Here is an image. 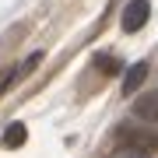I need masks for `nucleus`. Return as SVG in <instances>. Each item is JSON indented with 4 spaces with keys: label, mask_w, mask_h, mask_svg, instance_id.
Returning a JSON list of instances; mask_svg holds the SVG:
<instances>
[{
    "label": "nucleus",
    "mask_w": 158,
    "mask_h": 158,
    "mask_svg": "<svg viewBox=\"0 0 158 158\" xmlns=\"http://www.w3.org/2000/svg\"><path fill=\"white\" fill-rule=\"evenodd\" d=\"M144 77H148V63H134L127 74H123V95H130V91H137L144 85Z\"/></svg>",
    "instance_id": "nucleus-4"
},
{
    "label": "nucleus",
    "mask_w": 158,
    "mask_h": 158,
    "mask_svg": "<svg viewBox=\"0 0 158 158\" xmlns=\"http://www.w3.org/2000/svg\"><path fill=\"white\" fill-rule=\"evenodd\" d=\"M134 113L141 119H151V123H158V91H151V95H141L134 102Z\"/></svg>",
    "instance_id": "nucleus-3"
},
{
    "label": "nucleus",
    "mask_w": 158,
    "mask_h": 158,
    "mask_svg": "<svg viewBox=\"0 0 158 158\" xmlns=\"http://www.w3.org/2000/svg\"><path fill=\"white\" fill-rule=\"evenodd\" d=\"M123 144L144 148V151H158V130H123Z\"/></svg>",
    "instance_id": "nucleus-2"
},
{
    "label": "nucleus",
    "mask_w": 158,
    "mask_h": 158,
    "mask_svg": "<svg viewBox=\"0 0 158 158\" xmlns=\"http://www.w3.org/2000/svg\"><path fill=\"white\" fill-rule=\"evenodd\" d=\"M25 137H28L25 123H11V127L4 130V137H0V144H4V148H21V144H25Z\"/></svg>",
    "instance_id": "nucleus-5"
},
{
    "label": "nucleus",
    "mask_w": 158,
    "mask_h": 158,
    "mask_svg": "<svg viewBox=\"0 0 158 158\" xmlns=\"http://www.w3.org/2000/svg\"><path fill=\"white\" fill-rule=\"evenodd\" d=\"M109 158H151V151H144V148H134V144H123V148H116Z\"/></svg>",
    "instance_id": "nucleus-6"
},
{
    "label": "nucleus",
    "mask_w": 158,
    "mask_h": 158,
    "mask_svg": "<svg viewBox=\"0 0 158 158\" xmlns=\"http://www.w3.org/2000/svg\"><path fill=\"white\" fill-rule=\"evenodd\" d=\"M95 67L102 70V77H109V74H116V70H119V60H116V56H98V60H95Z\"/></svg>",
    "instance_id": "nucleus-7"
},
{
    "label": "nucleus",
    "mask_w": 158,
    "mask_h": 158,
    "mask_svg": "<svg viewBox=\"0 0 158 158\" xmlns=\"http://www.w3.org/2000/svg\"><path fill=\"white\" fill-rule=\"evenodd\" d=\"M148 18H151V4L148 0H130V4L123 7V32H141L148 25Z\"/></svg>",
    "instance_id": "nucleus-1"
}]
</instances>
